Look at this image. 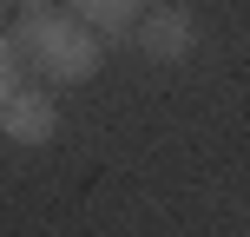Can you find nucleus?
<instances>
[{
  "mask_svg": "<svg viewBox=\"0 0 250 237\" xmlns=\"http://www.w3.org/2000/svg\"><path fill=\"white\" fill-rule=\"evenodd\" d=\"M132 40H138V53L145 60H185L191 46H198V26H191V13L185 7H151V13H138L132 20Z\"/></svg>",
  "mask_w": 250,
  "mask_h": 237,
  "instance_id": "obj_3",
  "label": "nucleus"
},
{
  "mask_svg": "<svg viewBox=\"0 0 250 237\" xmlns=\"http://www.w3.org/2000/svg\"><path fill=\"white\" fill-rule=\"evenodd\" d=\"M13 53H20V66H40L46 79H60V86H79V79H92L105 66V33L99 26H86L73 7H26L20 26H13Z\"/></svg>",
  "mask_w": 250,
  "mask_h": 237,
  "instance_id": "obj_1",
  "label": "nucleus"
},
{
  "mask_svg": "<svg viewBox=\"0 0 250 237\" xmlns=\"http://www.w3.org/2000/svg\"><path fill=\"white\" fill-rule=\"evenodd\" d=\"M53 132H60L53 92L46 86H13L7 106H0V138H13V145H46Z\"/></svg>",
  "mask_w": 250,
  "mask_h": 237,
  "instance_id": "obj_2",
  "label": "nucleus"
},
{
  "mask_svg": "<svg viewBox=\"0 0 250 237\" xmlns=\"http://www.w3.org/2000/svg\"><path fill=\"white\" fill-rule=\"evenodd\" d=\"M13 7H20V13H26V7H53V0H13Z\"/></svg>",
  "mask_w": 250,
  "mask_h": 237,
  "instance_id": "obj_6",
  "label": "nucleus"
},
{
  "mask_svg": "<svg viewBox=\"0 0 250 237\" xmlns=\"http://www.w3.org/2000/svg\"><path fill=\"white\" fill-rule=\"evenodd\" d=\"M66 7L86 26H99V33H132V20L145 13V0H66Z\"/></svg>",
  "mask_w": 250,
  "mask_h": 237,
  "instance_id": "obj_4",
  "label": "nucleus"
},
{
  "mask_svg": "<svg viewBox=\"0 0 250 237\" xmlns=\"http://www.w3.org/2000/svg\"><path fill=\"white\" fill-rule=\"evenodd\" d=\"M20 86V53H13V40L0 33V106H7V92Z\"/></svg>",
  "mask_w": 250,
  "mask_h": 237,
  "instance_id": "obj_5",
  "label": "nucleus"
}]
</instances>
